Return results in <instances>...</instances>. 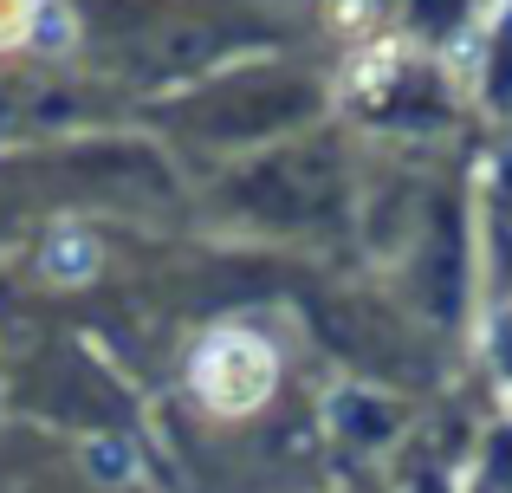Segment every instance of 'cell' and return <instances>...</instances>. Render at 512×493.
Listing matches in <instances>:
<instances>
[{"label": "cell", "instance_id": "1", "mask_svg": "<svg viewBox=\"0 0 512 493\" xmlns=\"http://www.w3.org/2000/svg\"><path fill=\"white\" fill-rule=\"evenodd\" d=\"M188 383H195V396L214 416H253L279 390V351L247 325H221L195 344Z\"/></svg>", "mask_w": 512, "mask_h": 493}, {"label": "cell", "instance_id": "2", "mask_svg": "<svg viewBox=\"0 0 512 493\" xmlns=\"http://www.w3.org/2000/svg\"><path fill=\"white\" fill-rule=\"evenodd\" d=\"M39 266H46V279H59V286H85L91 273H98V241H91L85 228H59L39 253Z\"/></svg>", "mask_w": 512, "mask_h": 493}, {"label": "cell", "instance_id": "3", "mask_svg": "<svg viewBox=\"0 0 512 493\" xmlns=\"http://www.w3.org/2000/svg\"><path fill=\"white\" fill-rule=\"evenodd\" d=\"M39 26V0H0V52L7 46H26Z\"/></svg>", "mask_w": 512, "mask_h": 493}, {"label": "cell", "instance_id": "4", "mask_svg": "<svg viewBox=\"0 0 512 493\" xmlns=\"http://www.w3.org/2000/svg\"><path fill=\"white\" fill-rule=\"evenodd\" d=\"M33 39H39V46H52V52L72 46V13H65L59 0H39V26H33Z\"/></svg>", "mask_w": 512, "mask_h": 493}, {"label": "cell", "instance_id": "5", "mask_svg": "<svg viewBox=\"0 0 512 493\" xmlns=\"http://www.w3.org/2000/svg\"><path fill=\"white\" fill-rule=\"evenodd\" d=\"M91 468H98V474H130V455L111 448V442H98V448H91Z\"/></svg>", "mask_w": 512, "mask_h": 493}, {"label": "cell", "instance_id": "6", "mask_svg": "<svg viewBox=\"0 0 512 493\" xmlns=\"http://www.w3.org/2000/svg\"><path fill=\"white\" fill-rule=\"evenodd\" d=\"M506 416H512V390H506Z\"/></svg>", "mask_w": 512, "mask_h": 493}]
</instances>
